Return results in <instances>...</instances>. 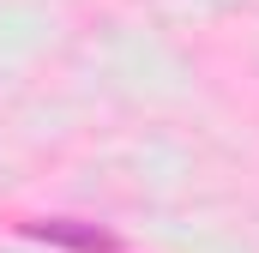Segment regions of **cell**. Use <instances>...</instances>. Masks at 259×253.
Returning a JSON list of instances; mask_svg holds the SVG:
<instances>
[{"label":"cell","instance_id":"6da1fadb","mask_svg":"<svg viewBox=\"0 0 259 253\" xmlns=\"http://www.w3.org/2000/svg\"><path fill=\"white\" fill-rule=\"evenodd\" d=\"M30 235L61 241V247H84V253H109V247H115L109 229H84V223H30Z\"/></svg>","mask_w":259,"mask_h":253}]
</instances>
